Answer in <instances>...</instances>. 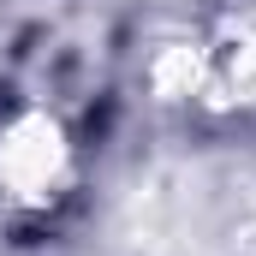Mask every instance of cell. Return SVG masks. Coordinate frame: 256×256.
Instances as JSON below:
<instances>
[{"label":"cell","instance_id":"1","mask_svg":"<svg viewBox=\"0 0 256 256\" xmlns=\"http://www.w3.org/2000/svg\"><path fill=\"white\" fill-rule=\"evenodd\" d=\"M66 167H72V149H66L54 120L30 114V120H12L0 131V185H6V196L42 208V202L60 196Z\"/></svg>","mask_w":256,"mask_h":256}]
</instances>
